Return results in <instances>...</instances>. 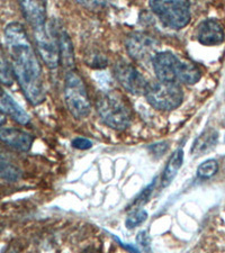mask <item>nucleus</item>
I'll return each instance as SVG.
<instances>
[{
	"instance_id": "nucleus-11",
	"label": "nucleus",
	"mask_w": 225,
	"mask_h": 253,
	"mask_svg": "<svg viewBox=\"0 0 225 253\" xmlns=\"http://www.w3.org/2000/svg\"><path fill=\"white\" fill-rule=\"evenodd\" d=\"M0 142L16 151L27 152L34 143V137L23 129L3 127L0 128Z\"/></svg>"
},
{
	"instance_id": "nucleus-24",
	"label": "nucleus",
	"mask_w": 225,
	"mask_h": 253,
	"mask_svg": "<svg viewBox=\"0 0 225 253\" xmlns=\"http://www.w3.org/2000/svg\"><path fill=\"white\" fill-rule=\"evenodd\" d=\"M136 242L140 244V247H142L143 249H144V251L149 250V249H150V243H151L150 236H149L148 233H146L145 231H142V232H140V233L137 234Z\"/></svg>"
},
{
	"instance_id": "nucleus-16",
	"label": "nucleus",
	"mask_w": 225,
	"mask_h": 253,
	"mask_svg": "<svg viewBox=\"0 0 225 253\" xmlns=\"http://www.w3.org/2000/svg\"><path fill=\"white\" fill-rule=\"evenodd\" d=\"M202 78V71L196 65L189 61H180L178 72H177V81L185 84H196Z\"/></svg>"
},
{
	"instance_id": "nucleus-15",
	"label": "nucleus",
	"mask_w": 225,
	"mask_h": 253,
	"mask_svg": "<svg viewBox=\"0 0 225 253\" xmlns=\"http://www.w3.org/2000/svg\"><path fill=\"white\" fill-rule=\"evenodd\" d=\"M219 141V133L218 130L214 128H207L206 130L200 134V135L196 138L194 142L193 148H191L190 152L196 157L203 156L214 148L218 144Z\"/></svg>"
},
{
	"instance_id": "nucleus-1",
	"label": "nucleus",
	"mask_w": 225,
	"mask_h": 253,
	"mask_svg": "<svg viewBox=\"0 0 225 253\" xmlns=\"http://www.w3.org/2000/svg\"><path fill=\"white\" fill-rule=\"evenodd\" d=\"M5 40L15 79L33 106L45 99L42 67L22 24L13 22L5 28Z\"/></svg>"
},
{
	"instance_id": "nucleus-26",
	"label": "nucleus",
	"mask_w": 225,
	"mask_h": 253,
	"mask_svg": "<svg viewBox=\"0 0 225 253\" xmlns=\"http://www.w3.org/2000/svg\"><path fill=\"white\" fill-rule=\"evenodd\" d=\"M3 253H17V250H16V249H14V248H10V249H8V250L6 252H3Z\"/></svg>"
},
{
	"instance_id": "nucleus-13",
	"label": "nucleus",
	"mask_w": 225,
	"mask_h": 253,
	"mask_svg": "<svg viewBox=\"0 0 225 253\" xmlns=\"http://www.w3.org/2000/svg\"><path fill=\"white\" fill-rule=\"evenodd\" d=\"M19 6L32 28L46 24V3L44 1H20Z\"/></svg>"
},
{
	"instance_id": "nucleus-18",
	"label": "nucleus",
	"mask_w": 225,
	"mask_h": 253,
	"mask_svg": "<svg viewBox=\"0 0 225 253\" xmlns=\"http://www.w3.org/2000/svg\"><path fill=\"white\" fill-rule=\"evenodd\" d=\"M14 72L10 63L8 62L5 55L0 51V84L11 85L14 84Z\"/></svg>"
},
{
	"instance_id": "nucleus-22",
	"label": "nucleus",
	"mask_w": 225,
	"mask_h": 253,
	"mask_svg": "<svg viewBox=\"0 0 225 253\" xmlns=\"http://www.w3.org/2000/svg\"><path fill=\"white\" fill-rule=\"evenodd\" d=\"M154 185H155V180H153L152 182H151L150 185L146 187L145 189H143L142 193L138 195V197H136V199H135V201H134L133 205L134 206H141V205H143V204H145L146 202H148L150 195L152 194V191H153Z\"/></svg>"
},
{
	"instance_id": "nucleus-6",
	"label": "nucleus",
	"mask_w": 225,
	"mask_h": 253,
	"mask_svg": "<svg viewBox=\"0 0 225 253\" xmlns=\"http://www.w3.org/2000/svg\"><path fill=\"white\" fill-rule=\"evenodd\" d=\"M32 30L34 33L36 47H38L41 59L50 69L58 68L60 64V55L55 26L51 25V28H46V24H45Z\"/></svg>"
},
{
	"instance_id": "nucleus-21",
	"label": "nucleus",
	"mask_w": 225,
	"mask_h": 253,
	"mask_svg": "<svg viewBox=\"0 0 225 253\" xmlns=\"http://www.w3.org/2000/svg\"><path fill=\"white\" fill-rule=\"evenodd\" d=\"M146 218H148V213L144 210H136L128 216L125 225L128 228H134L144 223Z\"/></svg>"
},
{
	"instance_id": "nucleus-20",
	"label": "nucleus",
	"mask_w": 225,
	"mask_h": 253,
	"mask_svg": "<svg viewBox=\"0 0 225 253\" xmlns=\"http://www.w3.org/2000/svg\"><path fill=\"white\" fill-rule=\"evenodd\" d=\"M218 171H219V162L214 160V159H210V160H206L198 167L197 175L202 179H208V178H212L214 174H216Z\"/></svg>"
},
{
	"instance_id": "nucleus-4",
	"label": "nucleus",
	"mask_w": 225,
	"mask_h": 253,
	"mask_svg": "<svg viewBox=\"0 0 225 253\" xmlns=\"http://www.w3.org/2000/svg\"><path fill=\"white\" fill-rule=\"evenodd\" d=\"M149 6L163 25L173 30H181L190 22V2L186 0H152Z\"/></svg>"
},
{
	"instance_id": "nucleus-25",
	"label": "nucleus",
	"mask_w": 225,
	"mask_h": 253,
	"mask_svg": "<svg viewBox=\"0 0 225 253\" xmlns=\"http://www.w3.org/2000/svg\"><path fill=\"white\" fill-rule=\"evenodd\" d=\"M6 122V115L1 111H0V126H2Z\"/></svg>"
},
{
	"instance_id": "nucleus-8",
	"label": "nucleus",
	"mask_w": 225,
	"mask_h": 253,
	"mask_svg": "<svg viewBox=\"0 0 225 253\" xmlns=\"http://www.w3.org/2000/svg\"><path fill=\"white\" fill-rule=\"evenodd\" d=\"M114 75L126 91L133 95H144L148 83L133 64L126 61H118L114 67Z\"/></svg>"
},
{
	"instance_id": "nucleus-9",
	"label": "nucleus",
	"mask_w": 225,
	"mask_h": 253,
	"mask_svg": "<svg viewBox=\"0 0 225 253\" xmlns=\"http://www.w3.org/2000/svg\"><path fill=\"white\" fill-rule=\"evenodd\" d=\"M180 61L181 60L174 53L168 51L158 52L152 59L153 70L158 80L176 83Z\"/></svg>"
},
{
	"instance_id": "nucleus-12",
	"label": "nucleus",
	"mask_w": 225,
	"mask_h": 253,
	"mask_svg": "<svg viewBox=\"0 0 225 253\" xmlns=\"http://www.w3.org/2000/svg\"><path fill=\"white\" fill-rule=\"evenodd\" d=\"M56 32V40H58V47H59V55H60V64L68 72L73 71V68L76 65L75 60V51H73V45L71 42L70 36L68 33L62 28H58L55 26Z\"/></svg>"
},
{
	"instance_id": "nucleus-7",
	"label": "nucleus",
	"mask_w": 225,
	"mask_h": 253,
	"mask_svg": "<svg viewBox=\"0 0 225 253\" xmlns=\"http://www.w3.org/2000/svg\"><path fill=\"white\" fill-rule=\"evenodd\" d=\"M125 45L131 58L137 62H145L149 60L152 61L153 56L158 53L159 44L157 40L146 33L134 32L126 38Z\"/></svg>"
},
{
	"instance_id": "nucleus-27",
	"label": "nucleus",
	"mask_w": 225,
	"mask_h": 253,
	"mask_svg": "<svg viewBox=\"0 0 225 253\" xmlns=\"http://www.w3.org/2000/svg\"><path fill=\"white\" fill-rule=\"evenodd\" d=\"M1 163H6V162H5V158H3L2 154L0 153V165H1Z\"/></svg>"
},
{
	"instance_id": "nucleus-14",
	"label": "nucleus",
	"mask_w": 225,
	"mask_h": 253,
	"mask_svg": "<svg viewBox=\"0 0 225 253\" xmlns=\"http://www.w3.org/2000/svg\"><path fill=\"white\" fill-rule=\"evenodd\" d=\"M0 111L5 115L10 116L15 122L20 125H26L30 123V115L24 111L20 105L16 103V100L6 91L0 90Z\"/></svg>"
},
{
	"instance_id": "nucleus-17",
	"label": "nucleus",
	"mask_w": 225,
	"mask_h": 253,
	"mask_svg": "<svg viewBox=\"0 0 225 253\" xmlns=\"http://www.w3.org/2000/svg\"><path fill=\"white\" fill-rule=\"evenodd\" d=\"M183 163V150L182 149H178L175 151V153L170 157L169 161H168L167 166L165 170H163V174H162V186L167 187L169 186L171 181L174 180L177 175L179 169L181 168Z\"/></svg>"
},
{
	"instance_id": "nucleus-2",
	"label": "nucleus",
	"mask_w": 225,
	"mask_h": 253,
	"mask_svg": "<svg viewBox=\"0 0 225 253\" xmlns=\"http://www.w3.org/2000/svg\"><path fill=\"white\" fill-rule=\"evenodd\" d=\"M96 109L100 121L113 129H126L132 120L130 106L117 92H100L96 99Z\"/></svg>"
},
{
	"instance_id": "nucleus-10",
	"label": "nucleus",
	"mask_w": 225,
	"mask_h": 253,
	"mask_svg": "<svg viewBox=\"0 0 225 253\" xmlns=\"http://www.w3.org/2000/svg\"><path fill=\"white\" fill-rule=\"evenodd\" d=\"M195 36L202 45L216 46L224 42V30L222 24L215 18H207L196 27Z\"/></svg>"
},
{
	"instance_id": "nucleus-28",
	"label": "nucleus",
	"mask_w": 225,
	"mask_h": 253,
	"mask_svg": "<svg viewBox=\"0 0 225 253\" xmlns=\"http://www.w3.org/2000/svg\"><path fill=\"white\" fill-rule=\"evenodd\" d=\"M0 231H1V228H0Z\"/></svg>"
},
{
	"instance_id": "nucleus-23",
	"label": "nucleus",
	"mask_w": 225,
	"mask_h": 253,
	"mask_svg": "<svg viewBox=\"0 0 225 253\" xmlns=\"http://www.w3.org/2000/svg\"><path fill=\"white\" fill-rule=\"evenodd\" d=\"M72 146L78 150H88L92 146V142L86 137H77L72 141Z\"/></svg>"
},
{
	"instance_id": "nucleus-5",
	"label": "nucleus",
	"mask_w": 225,
	"mask_h": 253,
	"mask_svg": "<svg viewBox=\"0 0 225 253\" xmlns=\"http://www.w3.org/2000/svg\"><path fill=\"white\" fill-rule=\"evenodd\" d=\"M144 96L148 103L159 111H174L183 101V91L177 83L154 81L146 85Z\"/></svg>"
},
{
	"instance_id": "nucleus-3",
	"label": "nucleus",
	"mask_w": 225,
	"mask_h": 253,
	"mask_svg": "<svg viewBox=\"0 0 225 253\" xmlns=\"http://www.w3.org/2000/svg\"><path fill=\"white\" fill-rule=\"evenodd\" d=\"M64 100L68 111L77 120H84L91 111L85 81L76 71L67 72L64 80Z\"/></svg>"
},
{
	"instance_id": "nucleus-19",
	"label": "nucleus",
	"mask_w": 225,
	"mask_h": 253,
	"mask_svg": "<svg viewBox=\"0 0 225 253\" xmlns=\"http://www.w3.org/2000/svg\"><path fill=\"white\" fill-rule=\"evenodd\" d=\"M86 63L93 69H104L108 65V59L100 51L92 50L86 55Z\"/></svg>"
}]
</instances>
